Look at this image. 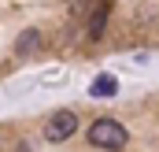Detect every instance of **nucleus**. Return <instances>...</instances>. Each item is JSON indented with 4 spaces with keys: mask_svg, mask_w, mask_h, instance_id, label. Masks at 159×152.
Wrapping results in <instances>:
<instances>
[{
    "mask_svg": "<svg viewBox=\"0 0 159 152\" xmlns=\"http://www.w3.org/2000/svg\"><path fill=\"white\" fill-rule=\"evenodd\" d=\"M89 145L96 149H122L126 145V126L119 119H100L89 126Z\"/></svg>",
    "mask_w": 159,
    "mask_h": 152,
    "instance_id": "1",
    "label": "nucleus"
},
{
    "mask_svg": "<svg viewBox=\"0 0 159 152\" xmlns=\"http://www.w3.org/2000/svg\"><path fill=\"white\" fill-rule=\"evenodd\" d=\"M74 130H78L74 112H56L52 119H48V126H44V137H48V141H67Z\"/></svg>",
    "mask_w": 159,
    "mask_h": 152,
    "instance_id": "2",
    "label": "nucleus"
},
{
    "mask_svg": "<svg viewBox=\"0 0 159 152\" xmlns=\"http://www.w3.org/2000/svg\"><path fill=\"white\" fill-rule=\"evenodd\" d=\"M107 15H111V4H107V0H96V4H93V15H89V37H104Z\"/></svg>",
    "mask_w": 159,
    "mask_h": 152,
    "instance_id": "3",
    "label": "nucleus"
},
{
    "mask_svg": "<svg viewBox=\"0 0 159 152\" xmlns=\"http://www.w3.org/2000/svg\"><path fill=\"white\" fill-rule=\"evenodd\" d=\"M89 93L93 97H115L119 93V78H111V74H100L93 85H89Z\"/></svg>",
    "mask_w": 159,
    "mask_h": 152,
    "instance_id": "4",
    "label": "nucleus"
},
{
    "mask_svg": "<svg viewBox=\"0 0 159 152\" xmlns=\"http://www.w3.org/2000/svg\"><path fill=\"white\" fill-rule=\"evenodd\" d=\"M37 48H41V34H37V30H26V34L19 37V45H15V52H19V56H26V52H37Z\"/></svg>",
    "mask_w": 159,
    "mask_h": 152,
    "instance_id": "5",
    "label": "nucleus"
}]
</instances>
